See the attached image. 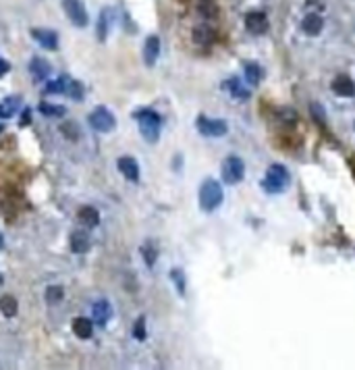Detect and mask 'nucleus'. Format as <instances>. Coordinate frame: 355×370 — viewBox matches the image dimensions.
<instances>
[{
	"label": "nucleus",
	"instance_id": "1",
	"mask_svg": "<svg viewBox=\"0 0 355 370\" xmlns=\"http://www.w3.org/2000/svg\"><path fill=\"white\" fill-rule=\"evenodd\" d=\"M135 119L139 123V133L144 135V140L150 142V144H156L158 137H160V127H162L158 112L146 108V110L135 112Z\"/></svg>",
	"mask_w": 355,
	"mask_h": 370
},
{
	"label": "nucleus",
	"instance_id": "2",
	"mask_svg": "<svg viewBox=\"0 0 355 370\" xmlns=\"http://www.w3.org/2000/svg\"><path fill=\"white\" fill-rule=\"evenodd\" d=\"M222 204V187L216 179H206L199 187V206L202 210L212 212Z\"/></svg>",
	"mask_w": 355,
	"mask_h": 370
},
{
	"label": "nucleus",
	"instance_id": "3",
	"mask_svg": "<svg viewBox=\"0 0 355 370\" xmlns=\"http://www.w3.org/2000/svg\"><path fill=\"white\" fill-rule=\"evenodd\" d=\"M289 185V171L282 165H270L266 179L262 181V187L268 193H280Z\"/></svg>",
	"mask_w": 355,
	"mask_h": 370
},
{
	"label": "nucleus",
	"instance_id": "4",
	"mask_svg": "<svg viewBox=\"0 0 355 370\" xmlns=\"http://www.w3.org/2000/svg\"><path fill=\"white\" fill-rule=\"evenodd\" d=\"M243 175H245V165L239 156H229L222 163V181L224 183L235 185L243 179Z\"/></svg>",
	"mask_w": 355,
	"mask_h": 370
},
{
	"label": "nucleus",
	"instance_id": "5",
	"mask_svg": "<svg viewBox=\"0 0 355 370\" xmlns=\"http://www.w3.org/2000/svg\"><path fill=\"white\" fill-rule=\"evenodd\" d=\"M89 125L96 131H100V133H108V131L114 129L116 119H114V114L106 108V106H98L96 110L89 114Z\"/></svg>",
	"mask_w": 355,
	"mask_h": 370
},
{
	"label": "nucleus",
	"instance_id": "6",
	"mask_svg": "<svg viewBox=\"0 0 355 370\" xmlns=\"http://www.w3.org/2000/svg\"><path fill=\"white\" fill-rule=\"evenodd\" d=\"M63 8L67 17L71 19V23H73L75 27H86L88 25V10L84 6V2L81 0H63Z\"/></svg>",
	"mask_w": 355,
	"mask_h": 370
},
{
	"label": "nucleus",
	"instance_id": "7",
	"mask_svg": "<svg viewBox=\"0 0 355 370\" xmlns=\"http://www.w3.org/2000/svg\"><path fill=\"white\" fill-rule=\"evenodd\" d=\"M197 131L206 137H220L229 131L227 121L222 119H208V117H197Z\"/></svg>",
	"mask_w": 355,
	"mask_h": 370
},
{
	"label": "nucleus",
	"instance_id": "8",
	"mask_svg": "<svg viewBox=\"0 0 355 370\" xmlns=\"http://www.w3.org/2000/svg\"><path fill=\"white\" fill-rule=\"evenodd\" d=\"M245 27L250 33H254V36H262V33H266V29H268V17L264 13H260V10L247 13L245 15Z\"/></svg>",
	"mask_w": 355,
	"mask_h": 370
},
{
	"label": "nucleus",
	"instance_id": "9",
	"mask_svg": "<svg viewBox=\"0 0 355 370\" xmlns=\"http://www.w3.org/2000/svg\"><path fill=\"white\" fill-rule=\"evenodd\" d=\"M31 38L38 42L42 48L46 50H56L58 48V36L56 31H50V29H31Z\"/></svg>",
	"mask_w": 355,
	"mask_h": 370
},
{
	"label": "nucleus",
	"instance_id": "10",
	"mask_svg": "<svg viewBox=\"0 0 355 370\" xmlns=\"http://www.w3.org/2000/svg\"><path fill=\"white\" fill-rule=\"evenodd\" d=\"M118 171H121V175L127 181H133V183L139 181V165L135 163V158L121 156V158H118Z\"/></svg>",
	"mask_w": 355,
	"mask_h": 370
},
{
	"label": "nucleus",
	"instance_id": "11",
	"mask_svg": "<svg viewBox=\"0 0 355 370\" xmlns=\"http://www.w3.org/2000/svg\"><path fill=\"white\" fill-rule=\"evenodd\" d=\"M158 54H160V38L158 36H150L146 40V46H144V63L148 67H154L158 61Z\"/></svg>",
	"mask_w": 355,
	"mask_h": 370
},
{
	"label": "nucleus",
	"instance_id": "12",
	"mask_svg": "<svg viewBox=\"0 0 355 370\" xmlns=\"http://www.w3.org/2000/svg\"><path fill=\"white\" fill-rule=\"evenodd\" d=\"M71 250L75 254H86L89 250V235L84 229H77L71 233Z\"/></svg>",
	"mask_w": 355,
	"mask_h": 370
},
{
	"label": "nucleus",
	"instance_id": "13",
	"mask_svg": "<svg viewBox=\"0 0 355 370\" xmlns=\"http://www.w3.org/2000/svg\"><path fill=\"white\" fill-rule=\"evenodd\" d=\"M93 320L98 322V325H106V322L110 320V316H112V308H110V304H108V299H98L96 304H93Z\"/></svg>",
	"mask_w": 355,
	"mask_h": 370
},
{
	"label": "nucleus",
	"instance_id": "14",
	"mask_svg": "<svg viewBox=\"0 0 355 370\" xmlns=\"http://www.w3.org/2000/svg\"><path fill=\"white\" fill-rule=\"evenodd\" d=\"M333 90L337 92L339 96H345V98L355 96V84H353V79L347 77V75H339L333 82Z\"/></svg>",
	"mask_w": 355,
	"mask_h": 370
},
{
	"label": "nucleus",
	"instance_id": "15",
	"mask_svg": "<svg viewBox=\"0 0 355 370\" xmlns=\"http://www.w3.org/2000/svg\"><path fill=\"white\" fill-rule=\"evenodd\" d=\"M29 71H31L35 82H42V79H46L50 75V65L44 59H40V56H33L31 63H29Z\"/></svg>",
	"mask_w": 355,
	"mask_h": 370
},
{
	"label": "nucleus",
	"instance_id": "16",
	"mask_svg": "<svg viewBox=\"0 0 355 370\" xmlns=\"http://www.w3.org/2000/svg\"><path fill=\"white\" fill-rule=\"evenodd\" d=\"M79 221H81V225H86L88 229H93V227H98V223H100V214H98V210L96 208H91V206H84L79 210Z\"/></svg>",
	"mask_w": 355,
	"mask_h": 370
},
{
	"label": "nucleus",
	"instance_id": "17",
	"mask_svg": "<svg viewBox=\"0 0 355 370\" xmlns=\"http://www.w3.org/2000/svg\"><path fill=\"white\" fill-rule=\"evenodd\" d=\"M73 333L77 335L79 339H89L91 337V333H93V325H91V320L84 318V316H79L73 320Z\"/></svg>",
	"mask_w": 355,
	"mask_h": 370
},
{
	"label": "nucleus",
	"instance_id": "18",
	"mask_svg": "<svg viewBox=\"0 0 355 370\" xmlns=\"http://www.w3.org/2000/svg\"><path fill=\"white\" fill-rule=\"evenodd\" d=\"M322 25H324V21L320 15H307L303 19V31L307 33V36H318V33L322 31Z\"/></svg>",
	"mask_w": 355,
	"mask_h": 370
},
{
	"label": "nucleus",
	"instance_id": "19",
	"mask_svg": "<svg viewBox=\"0 0 355 370\" xmlns=\"http://www.w3.org/2000/svg\"><path fill=\"white\" fill-rule=\"evenodd\" d=\"M216 38V31L210 25H197L193 29V42L195 44H212Z\"/></svg>",
	"mask_w": 355,
	"mask_h": 370
},
{
	"label": "nucleus",
	"instance_id": "20",
	"mask_svg": "<svg viewBox=\"0 0 355 370\" xmlns=\"http://www.w3.org/2000/svg\"><path fill=\"white\" fill-rule=\"evenodd\" d=\"M65 94L71 98V100H75V102H79V100H84V84L81 82H77V79H67V88H65Z\"/></svg>",
	"mask_w": 355,
	"mask_h": 370
},
{
	"label": "nucleus",
	"instance_id": "21",
	"mask_svg": "<svg viewBox=\"0 0 355 370\" xmlns=\"http://www.w3.org/2000/svg\"><path fill=\"white\" fill-rule=\"evenodd\" d=\"M17 310H19V304L13 295H0V312H2L4 316L13 318L17 314Z\"/></svg>",
	"mask_w": 355,
	"mask_h": 370
},
{
	"label": "nucleus",
	"instance_id": "22",
	"mask_svg": "<svg viewBox=\"0 0 355 370\" xmlns=\"http://www.w3.org/2000/svg\"><path fill=\"white\" fill-rule=\"evenodd\" d=\"M19 102H21V98H15V96H10V98L0 102V119H10V117H13V114L17 112Z\"/></svg>",
	"mask_w": 355,
	"mask_h": 370
},
{
	"label": "nucleus",
	"instance_id": "23",
	"mask_svg": "<svg viewBox=\"0 0 355 370\" xmlns=\"http://www.w3.org/2000/svg\"><path fill=\"white\" fill-rule=\"evenodd\" d=\"M222 88L231 90V94H233L235 98H239V100H247V98H250V92H247V88L241 86L239 79H229V82L222 84Z\"/></svg>",
	"mask_w": 355,
	"mask_h": 370
},
{
	"label": "nucleus",
	"instance_id": "24",
	"mask_svg": "<svg viewBox=\"0 0 355 370\" xmlns=\"http://www.w3.org/2000/svg\"><path fill=\"white\" fill-rule=\"evenodd\" d=\"M197 10H199V15L206 17V19H216L218 17V6L212 2V0H199Z\"/></svg>",
	"mask_w": 355,
	"mask_h": 370
},
{
	"label": "nucleus",
	"instance_id": "25",
	"mask_svg": "<svg viewBox=\"0 0 355 370\" xmlns=\"http://www.w3.org/2000/svg\"><path fill=\"white\" fill-rule=\"evenodd\" d=\"M46 302H48L50 306L52 304H58L61 299L65 297V289H63V285H50L48 289H46Z\"/></svg>",
	"mask_w": 355,
	"mask_h": 370
},
{
	"label": "nucleus",
	"instance_id": "26",
	"mask_svg": "<svg viewBox=\"0 0 355 370\" xmlns=\"http://www.w3.org/2000/svg\"><path fill=\"white\" fill-rule=\"evenodd\" d=\"M61 133L67 137L69 142H77L79 140V125L77 123H73V121H67V123H63L61 125Z\"/></svg>",
	"mask_w": 355,
	"mask_h": 370
},
{
	"label": "nucleus",
	"instance_id": "27",
	"mask_svg": "<svg viewBox=\"0 0 355 370\" xmlns=\"http://www.w3.org/2000/svg\"><path fill=\"white\" fill-rule=\"evenodd\" d=\"M245 79L250 82L252 86H258L260 79H262V69H260L256 63H247L245 65Z\"/></svg>",
	"mask_w": 355,
	"mask_h": 370
},
{
	"label": "nucleus",
	"instance_id": "28",
	"mask_svg": "<svg viewBox=\"0 0 355 370\" xmlns=\"http://www.w3.org/2000/svg\"><path fill=\"white\" fill-rule=\"evenodd\" d=\"M108 27H110V10L106 8L98 19V38H100V42H104L106 36H108Z\"/></svg>",
	"mask_w": 355,
	"mask_h": 370
},
{
	"label": "nucleus",
	"instance_id": "29",
	"mask_svg": "<svg viewBox=\"0 0 355 370\" xmlns=\"http://www.w3.org/2000/svg\"><path fill=\"white\" fill-rule=\"evenodd\" d=\"M40 112L46 114V117H63L65 114V108L58 106V104H48V102H40Z\"/></svg>",
	"mask_w": 355,
	"mask_h": 370
},
{
	"label": "nucleus",
	"instance_id": "30",
	"mask_svg": "<svg viewBox=\"0 0 355 370\" xmlns=\"http://www.w3.org/2000/svg\"><path fill=\"white\" fill-rule=\"evenodd\" d=\"M141 256H144V260H146V264L148 267H154V262H156V258H158V250H156V246L154 244H144L141 246Z\"/></svg>",
	"mask_w": 355,
	"mask_h": 370
},
{
	"label": "nucleus",
	"instance_id": "31",
	"mask_svg": "<svg viewBox=\"0 0 355 370\" xmlns=\"http://www.w3.org/2000/svg\"><path fill=\"white\" fill-rule=\"evenodd\" d=\"M65 88H67V77H58L54 82H48L46 92L48 94H65Z\"/></svg>",
	"mask_w": 355,
	"mask_h": 370
},
{
	"label": "nucleus",
	"instance_id": "32",
	"mask_svg": "<svg viewBox=\"0 0 355 370\" xmlns=\"http://www.w3.org/2000/svg\"><path fill=\"white\" fill-rule=\"evenodd\" d=\"M171 279H173L175 285H177V291L183 295V293H185V277H183V271H181V269H173V271H171Z\"/></svg>",
	"mask_w": 355,
	"mask_h": 370
},
{
	"label": "nucleus",
	"instance_id": "33",
	"mask_svg": "<svg viewBox=\"0 0 355 370\" xmlns=\"http://www.w3.org/2000/svg\"><path fill=\"white\" fill-rule=\"evenodd\" d=\"M133 337L144 341L146 339V316H139L135 320V327H133Z\"/></svg>",
	"mask_w": 355,
	"mask_h": 370
},
{
	"label": "nucleus",
	"instance_id": "34",
	"mask_svg": "<svg viewBox=\"0 0 355 370\" xmlns=\"http://www.w3.org/2000/svg\"><path fill=\"white\" fill-rule=\"evenodd\" d=\"M6 71H8V63L0 61V75H2V73H6Z\"/></svg>",
	"mask_w": 355,
	"mask_h": 370
},
{
	"label": "nucleus",
	"instance_id": "35",
	"mask_svg": "<svg viewBox=\"0 0 355 370\" xmlns=\"http://www.w3.org/2000/svg\"><path fill=\"white\" fill-rule=\"evenodd\" d=\"M29 123V110H25V114H23V125Z\"/></svg>",
	"mask_w": 355,
	"mask_h": 370
},
{
	"label": "nucleus",
	"instance_id": "36",
	"mask_svg": "<svg viewBox=\"0 0 355 370\" xmlns=\"http://www.w3.org/2000/svg\"><path fill=\"white\" fill-rule=\"evenodd\" d=\"M2 246H4V241H2V235H0V250H2Z\"/></svg>",
	"mask_w": 355,
	"mask_h": 370
},
{
	"label": "nucleus",
	"instance_id": "37",
	"mask_svg": "<svg viewBox=\"0 0 355 370\" xmlns=\"http://www.w3.org/2000/svg\"><path fill=\"white\" fill-rule=\"evenodd\" d=\"M2 281H4V279H2V275H0V285H2Z\"/></svg>",
	"mask_w": 355,
	"mask_h": 370
},
{
	"label": "nucleus",
	"instance_id": "38",
	"mask_svg": "<svg viewBox=\"0 0 355 370\" xmlns=\"http://www.w3.org/2000/svg\"><path fill=\"white\" fill-rule=\"evenodd\" d=\"M2 129H4V125H0V131H2Z\"/></svg>",
	"mask_w": 355,
	"mask_h": 370
}]
</instances>
